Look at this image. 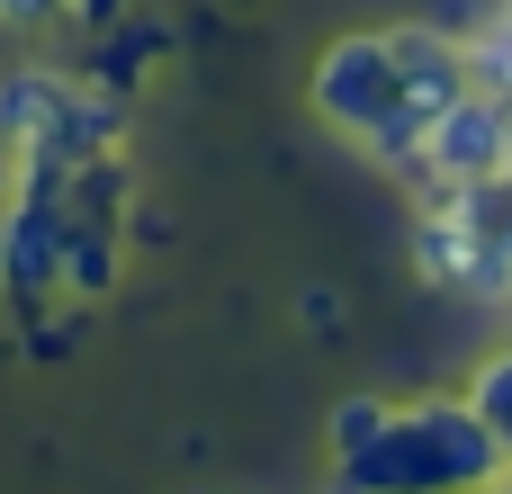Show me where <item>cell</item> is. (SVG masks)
Returning a JSON list of instances; mask_svg holds the SVG:
<instances>
[{"label":"cell","mask_w":512,"mask_h":494,"mask_svg":"<svg viewBox=\"0 0 512 494\" xmlns=\"http://www.w3.org/2000/svg\"><path fill=\"white\" fill-rule=\"evenodd\" d=\"M297 315H306L315 333H333V324H342V297H333V288H306V297H297Z\"/></svg>","instance_id":"9c48e42d"},{"label":"cell","mask_w":512,"mask_h":494,"mask_svg":"<svg viewBox=\"0 0 512 494\" xmlns=\"http://www.w3.org/2000/svg\"><path fill=\"white\" fill-rule=\"evenodd\" d=\"M333 477H351L360 494H468L512 477V459L468 396H423V405H396L387 432L369 450H351Z\"/></svg>","instance_id":"6da1fadb"},{"label":"cell","mask_w":512,"mask_h":494,"mask_svg":"<svg viewBox=\"0 0 512 494\" xmlns=\"http://www.w3.org/2000/svg\"><path fill=\"white\" fill-rule=\"evenodd\" d=\"M387 45H396V99H405V117L432 135L468 90H477V72H468V45L459 36H441L432 18H405V27H387Z\"/></svg>","instance_id":"3957f363"},{"label":"cell","mask_w":512,"mask_h":494,"mask_svg":"<svg viewBox=\"0 0 512 494\" xmlns=\"http://www.w3.org/2000/svg\"><path fill=\"white\" fill-rule=\"evenodd\" d=\"M72 18H81V36H108L126 18V0H72Z\"/></svg>","instance_id":"30bf717a"},{"label":"cell","mask_w":512,"mask_h":494,"mask_svg":"<svg viewBox=\"0 0 512 494\" xmlns=\"http://www.w3.org/2000/svg\"><path fill=\"white\" fill-rule=\"evenodd\" d=\"M468 405L495 423V441H504V459H512V342L486 360V369H477V378H468Z\"/></svg>","instance_id":"52a82bcc"},{"label":"cell","mask_w":512,"mask_h":494,"mask_svg":"<svg viewBox=\"0 0 512 494\" xmlns=\"http://www.w3.org/2000/svg\"><path fill=\"white\" fill-rule=\"evenodd\" d=\"M72 72H54V63H18V72H0V144L9 153H27L63 108H72Z\"/></svg>","instance_id":"5b68a950"},{"label":"cell","mask_w":512,"mask_h":494,"mask_svg":"<svg viewBox=\"0 0 512 494\" xmlns=\"http://www.w3.org/2000/svg\"><path fill=\"white\" fill-rule=\"evenodd\" d=\"M468 494H512V486H504V477H495V486H468Z\"/></svg>","instance_id":"4fadbf2b"},{"label":"cell","mask_w":512,"mask_h":494,"mask_svg":"<svg viewBox=\"0 0 512 494\" xmlns=\"http://www.w3.org/2000/svg\"><path fill=\"white\" fill-rule=\"evenodd\" d=\"M45 18H72V0H0V27H45Z\"/></svg>","instance_id":"ba28073f"},{"label":"cell","mask_w":512,"mask_h":494,"mask_svg":"<svg viewBox=\"0 0 512 494\" xmlns=\"http://www.w3.org/2000/svg\"><path fill=\"white\" fill-rule=\"evenodd\" d=\"M9 189H18V153L0 144V198H9Z\"/></svg>","instance_id":"8fae6325"},{"label":"cell","mask_w":512,"mask_h":494,"mask_svg":"<svg viewBox=\"0 0 512 494\" xmlns=\"http://www.w3.org/2000/svg\"><path fill=\"white\" fill-rule=\"evenodd\" d=\"M324 494H360V486H351V477H333V486H324Z\"/></svg>","instance_id":"7c38bea8"},{"label":"cell","mask_w":512,"mask_h":494,"mask_svg":"<svg viewBox=\"0 0 512 494\" xmlns=\"http://www.w3.org/2000/svg\"><path fill=\"white\" fill-rule=\"evenodd\" d=\"M387 414H396L387 396H342V405H333V432H324V450H333V468H342L351 450H369V441L387 432Z\"/></svg>","instance_id":"8992f818"},{"label":"cell","mask_w":512,"mask_h":494,"mask_svg":"<svg viewBox=\"0 0 512 494\" xmlns=\"http://www.w3.org/2000/svg\"><path fill=\"white\" fill-rule=\"evenodd\" d=\"M72 189V180H63ZM54 279L72 306H99L117 288V216H90V207H63V252H54Z\"/></svg>","instance_id":"277c9868"},{"label":"cell","mask_w":512,"mask_h":494,"mask_svg":"<svg viewBox=\"0 0 512 494\" xmlns=\"http://www.w3.org/2000/svg\"><path fill=\"white\" fill-rule=\"evenodd\" d=\"M306 108H315L333 135L369 144L378 171L414 180V162H423V126H414L405 99H396V45H387V36H333V45L315 54V72H306Z\"/></svg>","instance_id":"7a4b0ae2"}]
</instances>
